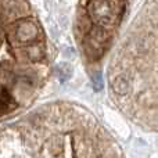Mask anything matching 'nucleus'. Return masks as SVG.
<instances>
[{
	"instance_id": "f257e3e1",
	"label": "nucleus",
	"mask_w": 158,
	"mask_h": 158,
	"mask_svg": "<svg viewBox=\"0 0 158 158\" xmlns=\"http://www.w3.org/2000/svg\"><path fill=\"white\" fill-rule=\"evenodd\" d=\"M86 10L94 24L106 28L117 22L121 13V4L119 0H89Z\"/></svg>"
},
{
	"instance_id": "39448f33",
	"label": "nucleus",
	"mask_w": 158,
	"mask_h": 158,
	"mask_svg": "<svg viewBox=\"0 0 158 158\" xmlns=\"http://www.w3.org/2000/svg\"><path fill=\"white\" fill-rule=\"evenodd\" d=\"M92 79H93V86H94V90H100L103 87V79H101V75L100 72H94L92 75Z\"/></svg>"
},
{
	"instance_id": "f03ea898",
	"label": "nucleus",
	"mask_w": 158,
	"mask_h": 158,
	"mask_svg": "<svg viewBox=\"0 0 158 158\" xmlns=\"http://www.w3.org/2000/svg\"><path fill=\"white\" fill-rule=\"evenodd\" d=\"M15 38L19 43H33L39 38V28L27 18L18 19L15 29Z\"/></svg>"
},
{
	"instance_id": "20e7f679",
	"label": "nucleus",
	"mask_w": 158,
	"mask_h": 158,
	"mask_svg": "<svg viewBox=\"0 0 158 158\" xmlns=\"http://www.w3.org/2000/svg\"><path fill=\"white\" fill-rule=\"evenodd\" d=\"M57 72H58V79H60L61 82H65V81H68L69 79V77H71L72 68H71L69 64L63 63V64H60V65L57 67Z\"/></svg>"
},
{
	"instance_id": "7ed1b4c3",
	"label": "nucleus",
	"mask_w": 158,
	"mask_h": 158,
	"mask_svg": "<svg viewBox=\"0 0 158 158\" xmlns=\"http://www.w3.org/2000/svg\"><path fill=\"white\" fill-rule=\"evenodd\" d=\"M112 89H114V92L117 93V94H119V96L128 94V90H129V82H128V79L123 77V75H119V77H117V79H115L114 83H112Z\"/></svg>"
}]
</instances>
